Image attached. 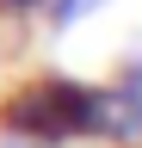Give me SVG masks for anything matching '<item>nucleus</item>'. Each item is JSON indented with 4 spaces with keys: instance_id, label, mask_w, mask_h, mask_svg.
Returning <instances> with one entry per match:
<instances>
[{
    "instance_id": "nucleus-1",
    "label": "nucleus",
    "mask_w": 142,
    "mask_h": 148,
    "mask_svg": "<svg viewBox=\"0 0 142 148\" xmlns=\"http://www.w3.org/2000/svg\"><path fill=\"white\" fill-rule=\"evenodd\" d=\"M111 86H86L68 74H37L0 99V136H19L31 148H68V142H105Z\"/></svg>"
},
{
    "instance_id": "nucleus-2",
    "label": "nucleus",
    "mask_w": 142,
    "mask_h": 148,
    "mask_svg": "<svg viewBox=\"0 0 142 148\" xmlns=\"http://www.w3.org/2000/svg\"><path fill=\"white\" fill-rule=\"evenodd\" d=\"M105 148H142V86H117V80H111Z\"/></svg>"
},
{
    "instance_id": "nucleus-3",
    "label": "nucleus",
    "mask_w": 142,
    "mask_h": 148,
    "mask_svg": "<svg viewBox=\"0 0 142 148\" xmlns=\"http://www.w3.org/2000/svg\"><path fill=\"white\" fill-rule=\"evenodd\" d=\"M93 12H105V0H49V12H43V25H49V31L62 37V31H74L80 18H93Z\"/></svg>"
},
{
    "instance_id": "nucleus-4",
    "label": "nucleus",
    "mask_w": 142,
    "mask_h": 148,
    "mask_svg": "<svg viewBox=\"0 0 142 148\" xmlns=\"http://www.w3.org/2000/svg\"><path fill=\"white\" fill-rule=\"evenodd\" d=\"M49 0H0V18H43Z\"/></svg>"
},
{
    "instance_id": "nucleus-5",
    "label": "nucleus",
    "mask_w": 142,
    "mask_h": 148,
    "mask_svg": "<svg viewBox=\"0 0 142 148\" xmlns=\"http://www.w3.org/2000/svg\"><path fill=\"white\" fill-rule=\"evenodd\" d=\"M117 86H142V43H136V49L117 62Z\"/></svg>"
},
{
    "instance_id": "nucleus-6",
    "label": "nucleus",
    "mask_w": 142,
    "mask_h": 148,
    "mask_svg": "<svg viewBox=\"0 0 142 148\" xmlns=\"http://www.w3.org/2000/svg\"><path fill=\"white\" fill-rule=\"evenodd\" d=\"M0 148H31V142H19V136H0Z\"/></svg>"
}]
</instances>
